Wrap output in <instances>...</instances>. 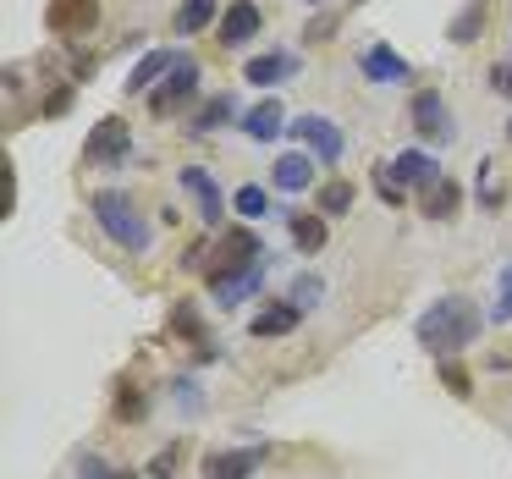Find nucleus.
Here are the masks:
<instances>
[{"label":"nucleus","instance_id":"423d86ee","mask_svg":"<svg viewBox=\"0 0 512 479\" xmlns=\"http://www.w3.org/2000/svg\"><path fill=\"white\" fill-rule=\"evenodd\" d=\"M182 188H188V199H193V210H199L204 226L226 221V193H221V182H215L204 166H182Z\"/></svg>","mask_w":512,"mask_h":479},{"label":"nucleus","instance_id":"72a5a7b5","mask_svg":"<svg viewBox=\"0 0 512 479\" xmlns=\"http://www.w3.org/2000/svg\"><path fill=\"white\" fill-rule=\"evenodd\" d=\"M17 204V182H12V166H6V177H0V215H12Z\"/></svg>","mask_w":512,"mask_h":479},{"label":"nucleus","instance_id":"9b49d317","mask_svg":"<svg viewBox=\"0 0 512 479\" xmlns=\"http://www.w3.org/2000/svg\"><path fill=\"white\" fill-rule=\"evenodd\" d=\"M259 23H265V17H259L254 0H232V6L221 12V23H215V34H221L226 50H237V45H248V39L259 34Z\"/></svg>","mask_w":512,"mask_h":479},{"label":"nucleus","instance_id":"b1692460","mask_svg":"<svg viewBox=\"0 0 512 479\" xmlns=\"http://www.w3.org/2000/svg\"><path fill=\"white\" fill-rule=\"evenodd\" d=\"M210 23H221V17H215V0H182L177 17H171V28H177L182 39L199 34V28H210Z\"/></svg>","mask_w":512,"mask_h":479},{"label":"nucleus","instance_id":"a211bd4d","mask_svg":"<svg viewBox=\"0 0 512 479\" xmlns=\"http://www.w3.org/2000/svg\"><path fill=\"white\" fill-rule=\"evenodd\" d=\"M298 320H303L298 303H276V309H259L254 320H248V331L254 336H287V331H298Z\"/></svg>","mask_w":512,"mask_h":479},{"label":"nucleus","instance_id":"c9c22d12","mask_svg":"<svg viewBox=\"0 0 512 479\" xmlns=\"http://www.w3.org/2000/svg\"><path fill=\"white\" fill-rule=\"evenodd\" d=\"M331 28H336V17H314V23H309V34H303V39H309V45H320V39L331 34Z\"/></svg>","mask_w":512,"mask_h":479},{"label":"nucleus","instance_id":"0eeeda50","mask_svg":"<svg viewBox=\"0 0 512 479\" xmlns=\"http://www.w3.org/2000/svg\"><path fill=\"white\" fill-rule=\"evenodd\" d=\"M386 177L397 182L402 193H408V188H413V193H424L430 182H441V166H435V160L424 155V149H402L397 160H386Z\"/></svg>","mask_w":512,"mask_h":479},{"label":"nucleus","instance_id":"f3484780","mask_svg":"<svg viewBox=\"0 0 512 479\" xmlns=\"http://www.w3.org/2000/svg\"><path fill=\"white\" fill-rule=\"evenodd\" d=\"M171 67H177V56H171V50H155V56H144V61L133 67V78H127V94H144V89L155 94L160 83H166Z\"/></svg>","mask_w":512,"mask_h":479},{"label":"nucleus","instance_id":"2eb2a0df","mask_svg":"<svg viewBox=\"0 0 512 479\" xmlns=\"http://www.w3.org/2000/svg\"><path fill=\"white\" fill-rule=\"evenodd\" d=\"M457 204H463V188H457L452 177L430 182V188L419 193V215H430V221H452V215H457Z\"/></svg>","mask_w":512,"mask_h":479},{"label":"nucleus","instance_id":"f8f14e48","mask_svg":"<svg viewBox=\"0 0 512 479\" xmlns=\"http://www.w3.org/2000/svg\"><path fill=\"white\" fill-rule=\"evenodd\" d=\"M270 446H237V452H210L204 457V479H248L265 463Z\"/></svg>","mask_w":512,"mask_h":479},{"label":"nucleus","instance_id":"473e14b6","mask_svg":"<svg viewBox=\"0 0 512 479\" xmlns=\"http://www.w3.org/2000/svg\"><path fill=\"white\" fill-rule=\"evenodd\" d=\"M78 474H83V479H138L133 468H105V463H94V457H83Z\"/></svg>","mask_w":512,"mask_h":479},{"label":"nucleus","instance_id":"7c9ffc66","mask_svg":"<svg viewBox=\"0 0 512 479\" xmlns=\"http://www.w3.org/2000/svg\"><path fill=\"white\" fill-rule=\"evenodd\" d=\"M177 463H182V441H177V446H166V452H160L155 463H149V479H171V474H177Z\"/></svg>","mask_w":512,"mask_h":479},{"label":"nucleus","instance_id":"aec40b11","mask_svg":"<svg viewBox=\"0 0 512 479\" xmlns=\"http://www.w3.org/2000/svg\"><path fill=\"white\" fill-rule=\"evenodd\" d=\"M237 116V105H232V94H210V100L199 105V111L188 116V133H215V127H226Z\"/></svg>","mask_w":512,"mask_h":479},{"label":"nucleus","instance_id":"4be33fe9","mask_svg":"<svg viewBox=\"0 0 512 479\" xmlns=\"http://www.w3.org/2000/svg\"><path fill=\"white\" fill-rule=\"evenodd\" d=\"M287 226H292V243H298V254H320L325 237H331L325 215H287Z\"/></svg>","mask_w":512,"mask_h":479},{"label":"nucleus","instance_id":"9d476101","mask_svg":"<svg viewBox=\"0 0 512 479\" xmlns=\"http://www.w3.org/2000/svg\"><path fill=\"white\" fill-rule=\"evenodd\" d=\"M100 23V0H50V28L61 39H78Z\"/></svg>","mask_w":512,"mask_h":479},{"label":"nucleus","instance_id":"c85d7f7f","mask_svg":"<svg viewBox=\"0 0 512 479\" xmlns=\"http://www.w3.org/2000/svg\"><path fill=\"white\" fill-rule=\"evenodd\" d=\"M171 331H177V336H193V342H204V320H199V309H188V303H182V309L171 314Z\"/></svg>","mask_w":512,"mask_h":479},{"label":"nucleus","instance_id":"2f4dec72","mask_svg":"<svg viewBox=\"0 0 512 479\" xmlns=\"http://www.w3.org/2000/svg\"><path fill=\"white\" fill-rule=\"evenodd\" d=\"M144 408H149V402H144V397H138V391H133V386H122V397H116V413H122V419H127V424H133V419H144Z\"/></svg>","mask_w":512,"mask_h":479},{"label":"nucleus","instance_id":"412c9836","mask_svg":"<svg viewBox=\"0 0 512 479\" xmlns=\"http://www.w3.org/2000/svg\"><path fill=\"white\" fill-rule=\"evenodd\" d=\"M485 17H490V0H468L463 12L452 17L446 39H452V45H474V39H479V28H485Z\"/></svg>","mask_w":512,"mask_h":479},{"label":"nucleus","instance_id":"e433bc0d","mask_svg":"<svg viewBox=\"0 0 512 479\" xmlns=\"http://www.w3.org/2000/svg\"><path fill=\"white\" fill-rule=\"evenodd\" d=\"M490 83H496V94L512 100V67H490Z\"/></svg>","mask_w":512,"mask_h":479},{"label":"nucleus","instance_id":"393cba45","mask_svg":"<svg viewBox=\"0 0 512 479\" xmlns=\"http://www.w3.org/2000/svg\"><path fill=\"white\" fill-rule=\"evenodd\" d=\"M353 204V182H325L320 188V215H347Z\"/></svg>","mask_w":512,"mask_h":479},{"label":"nucleus","instance_id":"4468645a","mask_svg":"<svg viewBox=\"0 0 512 479\" xmlns=\"http://www.w3.org/2000/svg\"><path fill=\"white\" fill-rule=\"evenodd\" d=\"M243 133L259 138V144H270V138L287 133V111H281V100H259L243 111Z\"/></svg>","mask_w":512,"mask_h":479},{"label":"nucleus","instance_id":"39448f33","mask_svg":"<svg viewBox=\"0 0 512 479\" xmlns=\"http://www.w3.org/2000/svg\"><path fill=\"white\" fill-rule=\"evenodd\" d=\"M413 133H419L424 144H446V138H457V122H452V111H446V100L435 89L413 94Z\"/></svg>","mask_w":512,"mask_h":479},{"label":"nucleus","instance_id":"6e6552de","mask_svg":"<svg viewBox=\"0 0 512 479\" xmlns=\"http://www.w3.org/2000/svg\"><path fill=\"white\" fill-rule=\"evenodd\" d=\"M287 133H298L303 144H309L314 155L325 160V166H336V160H342V133H336L331 116H314V111H309V116H298V122L287 127Z\"/></svg>","mask_w":512,"mask_h":479},{"label":"nucleus","instance_id":"20e7f679","mask_svg":"<svg viewBox=\"0 0 512 479\" xmlns=\"http://www.w3.org/2000/svg\"><path fill=\"white\" fill-rule=\"evenodd\" d=\"M193 94H199V61H193V56H177V67L166 72V83L149 94V111H155V116H177L182 105L193 100Z\"/></svg>","mask_w":512,"mask_h":479},{"label":"nucleus","instance_id":"f03ea898","mask_svg":"<svg viewBox=\"0 0 512 479\" xmlns=\"http://www.w3.org/2000/svg\"><path fill=\"white\" fill-rule=\"evenodd\" d=\"M94 221H100V232H111L127 254H144L149 248V221L138 215V204L127 199V193H116V188L94 193Z\"/></svg>","mask_w":512,"mask_h":479},{"label":"nucleus","instance_id":"cd10ccee","mask_svg":"<svg viewBox=\"0 0 512 479\" xmlns=\"http://www.w3.org/2000/svg\"><path fill=\"white\" fill-rule=\"evenodd\" d=\"M320 298H325V281H320V276H298V281H292V298H287V303L309 309V303H320Z\"/></svg>","mask_w":512,"mask_h":479},{"label":"nucleus","instance_id":"f704fd0d","mask_svg":"<svg viewBox=\"0 0 512 479\" xmlns=\"http://www.w3.org/2000/svg\"><path fill=\"white\" fill-rule=\"evenodd\" d=\"M61 111H72V89H56L45 100V116H61Z\"/></svg>","mask_w":512,"mask_h":479},{"label":"nucleus","instance_id":"6ab92c4d","mask_svg":"<svg viewBox=\"0 0 512 479\" xmlns=\"http://www.w3.org/2000/svg\"><path fill=\"white\" fill-rule=\"evenodd\" d=\"M292 67H298V61H292L287 50H276V56H254V61L243 67V83H259V89H270V83L292 78Z\"/></svg>","mask_w":512,"mask_h":479},{"label":"nucleus","instance_id":"58836bf2","mask_svg":"<svg viewBox=\"0 0 512 479\" xmlns=\"http://www.w3.org/2000/svg\"><path fill=\"white\" fill-rule=\"evenodd\" d=\"M314 6H320V0H314Z\"/></svg>","mask_w":512,"mask_h":479},{"label":"nucleus","instance_id":"5701e85b","mask_svg":"<svg viewBox=\"0 0 512 479\" xmlns=\"http://www.w3.org/2000/svg\"><path fill=\"white\" fill-rule=\"evenodd\" d=\"M314 182V160L309 155H281L276 160V188L281 193H303Z\"/></svg>","mask_w":512,"mask_h":479},{"label":"nucleus","instance_id":"c756f323","mask_svg":"<svg viewBox=\"0 0 512 479\" xmlns=\"http://www.w3.org/2000/svg\"><path fill=\"white\" fill-rule=\"evenodd\" d=\"M490 320H496V325L512 320V265L501 270V287H496V309H490Z\"/></svg>","mask_w":512,"mask_h":479},{"label":"nucleus","instance_id":"f257e3e1","mask_svg":"<svg viewBox=\"0 0 512 479\" xmlns=\"http://www.w3.org/2000/svg\"><path fill=\"white\" fill-rule=\"evenodd\" d=\"M413 336H419V347H424V353L452 358L457 347H468V342L479 336V309H474L468 298H441V303H430V309L419 314Z\"/></svg>","mask_w":512,"mask_h":479},{"label":"nucleus","instance_id":"4c0bfd02","mask_svg":"<svg viewBox=\"0 0 512 479\" xmlns=\"http://www.w3.org/2000/svg\"><path fill=\"white\" fill-rule=\"evenodd\" d=\"M507 138H512V122H507Z\"/></svg>","mask_w":512,"mask_h":479},{"label":"nucleus","instance_id":"bb28decb","mask_svg":"<svg viewBox=\"0 0 512 479\" xmlns=\"http://www.w3.org/2000/svg\"><path fill=\"white\" fill-rule=\"evenodd\" d=\"M441 386L452 391V397H474V380H468V369L457 364V358H441Z\"/></svg>","mask_w":512,"mask_h":479},{"label":"nucleus","instance_id":"7ed1b4c3","mask_svg":"<svg viewBox=\"0 0 512 479\" xmlns=\"http://www.w3.org/2000/svg\"><path fill=\"white\" fill-rule=\"evenodd\" d=\"M265 265V248H259V237L248 232V226H232V232L215 243V265H210V281L221 276H237V270H254Z\"/></svg>","mask_w":512,"mask_h":479},{"label":"nucleus","instance_id":"dca6fc26","mask_svg":"<svg viewBox=\"0 0 512 479\" xmlns=\"http://www.w3.org/2000/svg\"><path fill=\"white\" fill-rule=\"evenodd\" d=\"M259 281H265V265H254V270H237V276H221V281H210V292H215V303H243V298H254L259 292Z\"/></svg>","mask_w":512,"mask_h":479},{"label":"nucleus","instance_id":"a878e982","mask_svg":"<svg viewBox=\"0 0 512 479\" xmlns=\"http://www.w3.org/2000/svg\"><path fill=\"white\" fill-rule=\"evenodd\" d=\"M237 215H248V221H259V215H270V193L265 188H254V182H248V188H237Z\"/></svg>","mask_w":512,"mask_h":479},{"label":"nucleus","instance_id":"ddd939ff","mask_svg":"<svg viewBox=\"0 0 512 479\" xmlns=\"http://www.w3.org/2000/svg\"><path fill=\"white\" fill-rule=\"evenodd\" d=\"M358 67H364L369 83H408V78H413V67H408V61H402L391 45H369Z\"/></svg>","mask_w":512,"mask_h":479},{"label":"nucleus","instance_id":"1a4fd4ad","mask_svg":"<svg viewBox=\"0 0 512 479\" xmlns=\"http://www.w3.org/2000/svg\"><path fill=\"white\" fill-rule=\"evenodd\" d=\"M127 138H133V133H127V122H122V116H105V122L89 133L83 155H89V160H100V166H116V160H127Z\"/></svg>","mask_w":512,"mask_h":479}]
</instances>
